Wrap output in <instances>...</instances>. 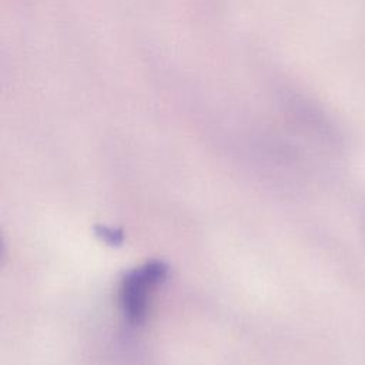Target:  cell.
<instances>
[{"instance_id":"obj_1","label":"cell","mask_w":365,"mask_h":365,"mask_svg":"<svg viewBox=\"0 0 365 365\" xmlns=\"http://www.w3.org/2000/svg\"><path fill=\"white\" fill-rule=\"evenodd\" d=\"M168 265L160 259L147 261L124 274L118 302L124 319L130 325L141 324L147 317L151 294L167 278Z\"/></svg>"},{"instance_id":"obj_2","label":"cell","mask_w":365,"mask_h":365,"mask_svg":"<svg viewBox=\"0 0 365 365\" xmlns=\"http://www.w3.org/2000/svg\"><path fill=\"white\" fill-rule=\"evenodd\" d=\"M94 232H96V237H98L103 242H106L110 247H120L124 241L123 230L115 228V227L98 224V225H96Z\"/></svg>"}]
</instances>
